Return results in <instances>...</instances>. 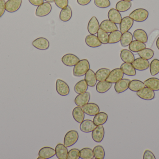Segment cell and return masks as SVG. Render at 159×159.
<instances>
[{
  "instance_id": "54",
  "label": "cell",
  "mask_w": 159,
  "mask_h": 159,
  "mask_svg": "<svg viewBox=\"0 0 159 159\" xmlns=\"http://www.w3.org/2000/svg\"><path fill=\"white\" fill-rule=\"evenodd\" d=\"M44 1H46V2H48L52 3L54 2L55 0H44Z\"/></svg>"
},
{
  "instance_id": "34",
  "label": "cell",
  "mask_w": 159,
  "mask_h": 159,
  "mask_svg": "<svg viewBox=\"0 0 159 159\" xmlns=\"http://www.w3.org/2000/svg\"><path fill=\"white\" fill-rule=\"evenodd\" d=\"M145 87L144 83L137 79L132 80L129 84V88L131 91L137 92Z\"/></svg>"
},
{
  "instance_id": "1",
  "label": "cell",
  "mask_w": 159,
  "mask_h": 159,
  "mask_svg": "<svg viewBox=\"0 0 159 159\" xmlns=\"http://www.w3.org/2000/svg\"><path fill=\"white\" fill-rule=\"evenodd\" d=\"M90 69V64L87 59H82L75 65L73 69V75L75 77H81L85 75Z\"/></svg>"
},
{
  "instance_id": "28",
  "label": "cell",
  "mask_w": 159,
  "mask_h": 159,
  "mask_svg": "<svg viewBox=\"0 0 159 159\" xmlns=\"http://www.w3.org/2000/svg\"><path fill=\"white\" fill-rule=\"evenodd\" d=\"M85 80L89 87H94L96 85L97 80L95 73L91 69H89L85 75Z\"/></svg>"
},
{
  "instance_id": "50",
  "label": "cell",
  "mask_w": 159,
  "mask_h": 159,
  "mask_svg": "<svg viewBox=\"0 0 159 159\" xmlns=\"http://www.w3.org/2000/svg\"><path fill=\"white\" fill-rule=\"evenodd\" d=\"M5 4L4 0H0V18L3 16L5 12Z\"/></svg>"
},
{
  "instance_id": "55",
  "label": "cell",
  "mask_w": 159,
  "mask_h": 159,
  "mask_svg": "<svg viewBox=\"0 0 159 159\" xmlns=\"http://www.w3.org/2000/svg\"><path fill=\"white\" fill-rule=\"evenodd\" d=\"M124 1H129V2H131V1H133V0H124Z\"/></svg>"
},
{
  "instance_id": "33",
  "label": "cell",
  "mask_w": 159,
  "mask_h": 159,
  "mask_svg": "<svg viewBox=\"0 0 159 159\" xmlns=\"http://www.w3.org/2000/svg\"><path fill=\"white\" fill-rule=\"evenodd\" d=\"M112 86V83L106 81H100L96 86L97 92L100 93H104L107 92Z\"/></svg>"
},
{
  "instance_id": "19",
  "label": "cell",
  "mask_w": 159,
  "mask_h": 159,
  "mask_svg": "<svg viewBox=\"0 0 159 159\" xmlns=\"http://www.w3.org/2000/svg\"><path fill=\"white\" fill-rule=\"evenodd\" d=\"M100 29V24L97 18L93 16L88 23V30L90 34L95 35Z\"/></svg>"
},
{
  "instance_id": "51",
  "label": "cell",
  "mask_w": 159,
  "mask_h": 159,
  "mask_svg": "<svg viewBox=\"0 0 159 159\" xmlns=\"http://www.w3.org/2000/svg\"><path fill=\"white\" fill-rule=\"evenodd\" d=\"M29 1L34 6H39L44 2V0H29Z\"/></svg>"
},
{
  "instance_id": "56",
  "label": "cell",
  "mask_w": 159,
  "mask_h": 159,
  "mask_svg": "<svg viewBox=\"0 0 159 159\" xmlns=\"http://www.w3.org/2000/svg\"><path fill=\"white\" fill-rule=\"evenodd\" d=\"M4 1H5V0H4Z\"/></svg>"
},
{
  "instance_id": "22",
  "label": "cell",
  "mask_w": 159,
  "mask_h": 159,
  "mask_svg": "<svg viewBox=\"0 0 159 159\" xmlns=\"http://www.w3.org/2000/svg\"><path fill=\"white\" fill-rule=\"evenodd\" d=\"M107 16L109 20L116 23V24H119L122 20L121 14L119 11L115 8H111L109 10Z\"/></svg>"
},
{
  "instance_id": "38",
  "label": "cell",
  "mask_w": 159,
  "mask_h": 159,
  "mask_svg": "<svg viewBox=\"0 0 159 159\" xmlns=\"http://www.w3.org/2000/svg\"><path fill=\"white\" fill-rule=\"evenodd\" d=\"M88 84L85 79L80 80L76 83L74 87V91L77 94L86 92L88 89Z\"/></svg>"
},
{
  "instance_id": "41",
  "label": "cell",
  "mask_w": 159,
  "mask_h": 159,
  "mask_svg": "<svg viewBox=\"0 0 159 159\" xmlns=\"http://www.w3.org/2000/svg\"><path fill=\"white\" fill-rule=\"evenodd\" d=\"M80 157L82 159H92L94 158L93 150L91 148H83L80 151Z\"/></svg>"
},
{
  "instance_id": "11",
  "label": "cell",
  "mask_w": 159,
  "mask_h": 159,
  "mask_svg": "<svg viewBox=\"0 0 159 159\" xmlns=\"http://www.w3.org/2000/svg\"><path fill=\"white\" fill-rule=\"evenodd\" d=\"M32 45L39 50H47L50 46L49 41L44 37H39L33 41Z\"/></svg>"
},
{
  "instance_id": "3",
  "label": "cell",
  "mask_w": 159,
  "mask_h": 159,
  "mask_svg": "<svg viewBox=\"0 0 159 159\" xmlns=\"http://www.w3.org/2000/svg\"><path fill=\"white\" fill-rule=\"evenodd\" d=\"M79 139V134L75 130L68 132L64 139V145L67 147H70L75 144Z\"/></svg>"
},
{
  "instance_id": "13",
  "label": "cell",
  "mask_w": 159,
  "mask_h": 159,
  "mask_svg": "<svg viewBox=\"0 0 159 159\" xmlns=\"http://www.w3.org/2000/svg\"><path fill=\"white\" fill-rule=\"evenodd\" d=\"M104 135V129L102 125L97 126L92 133L93 140L97 143H100L102 141Z\"/></svg>"
},
{
  "instance_id": "32",
  "label": "cell",
  "mask_w": 159,
  "mask_h": 159,
  "mask_svg": "<svg viewBox=\"0 0 159 159\" xmlns=\"http://www.w3.org/2000/svg\"><path fill=\"white\" fill-rule=\"evenodd\" d=\"M108 115L104 112H99L93 118V122L96 126L102 125L107 121Z\"/></svg>"
},
{
  "instance_id": "27",
  "label": "cell",
  "mask_w": 159,
  "mask_h": 159,
  "mask_svg": "<svg viewBox=\"0 0 159 159\" xmlns=\"http://www.w3.org/2000/svg\"><path fill=\"white\" fill-rule=\"evenodd\" d=\"M134 38L137 41L144 43H147L148 40V36L145 31L143 29H137L134 32Z\"/></svg>"
},
{
  "instance_id": "10",
  "label": "cell",
  "mask_w": 159,
  "mask_h": 159,
  "mask_svg": "<svg viewBox=\"0 0 159 159\" xmlns=\"http://www.w3.org/2000/svg\"><path fill=\"white\" fill-rule=\"evenodd\" d=\"M80 59L74 54H66L62 57L61 61L64 65L69 67H72L76 65L80 61Z\"/></svg>"
},
{
  "instance_id": "49",
  "label": "cell",
  "mask_w": 159,
  "mask_h": 159,
  "mask_svg": "<svg viewBox=\"0 0 159 159\" xmlns=\"http://www.w3.org/2000/svg\"><path fill=\"white\" fill-rule=\"evenodd\" d=\"M143 159H156L155 155L150 150H146L144 153Z\"/></svg>"
},
{
  "instance_id": "17",
  "label": "cell",
  "mask_w": 159,
  "mask_h": 159,
  "mask_svg": "<svg viewBox=\"0 0 159 159\" xmlns=\"http://www.w3.org/2000/svg\"><path fill=\"white\" fill-rule=\"evenodd\" d=\"M38 159H47L51 158L56 155L55 149L50 147H44L39 151Z\"/></svg>"
},
{
  "instance_id": "18",
  "label": "cell",
  "mask_w": 159,
  "mask_h": 159,
  "mask_svg": "<svg viewBox=\"0 0 159 159\" xmlns=\"http://www.w3.org/2000/svg\"><path fill=\"white\" fill-rule=\"evenodd\" d=\"M100 29L106 32L107 33L118 30L116 24L109 20H105L103 21L100 24Z\"/></svg>"
},
{
  "instance_id": "24",
  "label": "cell",
  "mask_w": 159,
  "mask_h": 159,
  "mask_svg": "<svg viewBox=\"0 0 159 159\" xmlns=\"http://www.w3.org/2000/svg\"><path fill=\"white\" fill-rule=\"evenodd\" d=\"M120 57L124 63H132L135 59V57L131 51L129 49H123L120 51Z\"/></svg>"
},
{
  "instance_id": "30",
  "label": "cell",
  "mask_w": 159,
  "mask_h": 159,
  "mask_svg": "<svg viewBox=\"0 0 159 159\" xmlns=\"http://www.w3.org/2000/svg\"><path fill=\"white\" fill-rule=\"evenodd\" d=\"M146 87L154 91H159V79L156 77H151L144 82Z\"/></svg>"
},
{
  "instance_id": "8",
  "label": "cell",
  "mask_w": 159,
  "mask_h": 159,
  "mask_svg": "<svg viewBox=\"0 0 159 159\" xmlns=\"http://www.w3.org/2000/svg\"><path fill=\"white\" fill-rule=\"evenodd\" d=\"M84 114L89 116H95L100 112V108L96 104L93 103H88L81 107Z\"/></svg>"
},
{
  "instance_id": "36",
  "label": "cell",
  "mask_w": 159,
  "mask_h": 159,
  "mask_svg": "<svg viewBox=\"0 0 159 159\" xmlns=\"http://www.w3.org/2000/svg\"><path fill=\"white\" fill-rule=\"evenodd\" d=\"M110 72L111 71L107 68H101L98 70L95 73V76L97 81L100 82L106 80L109 76Z\"/></svg>"
},
{
  "instance_id": "42",
  "label": "cell",
  "mask_w": 159,
  "mask_h": 159,
  "mask_svg": "<svg viewBox=\"0 0 159 159\" xmlns=\"http://www.w3.org/2000/svg\"><path fill=\"white\" fill-rule=\"evenodd\" d=\"M94 157L96 159H104L105 152L103 147L102 146L98 145L95 146L93 149Z\"/></svg>"
},
{
  "instance_id": "9",
  "label": "cell",
  "mask_w": 159,
  "mask_h": 159,
  "mask_svg": "<svg viewBox=\"0 0 159 159\" xmlns=\"http://www.w3.org/2000/svg\"><path fill=\"white\" fill-rule=\"evenodd\" d=\"M132 64L135 70L139 71H145L149 68L150 65V63L148 60L141 58L134 59Z\"/></svg>"
},
{
  "instance_id": "29",
  "label": "cell",
  "mask_w": 159,
  "mask_h": 159,
  "mask_svg": "<svg viewBox=\"0 0 159 159\" xmlns=\"http://www.w3.org/2000/svg\"><path fill=\"white\" fill-rule=\"evenodd\" d=\"M145 43H143L137 40L133 41L129 45V49L134 52H138L143 49L146 48Z\"/></svg>"
},
{
  "instance_id": "23",
  "label": "cell",
  "mask_w": 159,
  "mask_h": 159,
  "mask_svg": "<svg viewBox=\"0 0 159 159\" xmlns=\"http://www.w3.org/2000/svg\"><path fill=\"white\" fill-rule=\"evenodd\" d=\"M56 155L59 159H67L68 156V150L64 144L59 143L57 145L55 148Z\"/></svg>"
},
{
  "instance_id": "31",
  "label": "cell",
  "mask_w": 159,
  "mask_h": 159,
  "mask_svg": "<svg viewBox=\"0 0 159 159\" xmlns=\"http://www.w3.org/2000/svg\"><path fill=\"white\" fill-rule=\"evenodd\" d=\"M72 115L75 120L79 123H81L84 120L85 114L80 106L75 107L73 110Z\"/></svg>"
},
{
  "instance_id": "7",
  "label": "cell",
  "mask_w": 159,
  "mask_h": 159,
  "mask_svg": "<svg viewBox=\"0 0 159 159\" xmlns=\"http://www.w3.org/2000/svg\"><path fill=\"white\" fill-rule=\"evenodd\" d=\"M137 96L145 101H151L155 98V93L154 91L149 88L145 87L136 92Z\"/></svg>"
},
{
  "instance_id": "48",
  "label": "cell",
  "mask_w": 159,
  "mask_h": 159,
  "mask_svg": "<svg viewBox=\"0 0 159 159\" xmlns=\"http://www.w3.org/2000/svg\"><path fill=\"white\" fill-rule=\"evenodd\" d=\"M56 5L61 9L67 7L69 5V0H55Z\"/></svg>"
},
{
  "instance_id": "40",
  "label": "cell",
  "mask_w": 159,
  "mask_h": 159,
  "mask_svg": "<svg viewBox=\"0 0 159 159\" xmlns=\"http://www.w3.org/2000/svg\"><path fill=\"white\" fill-rule=\"evenodd\" d=\"M138 54L140 58L148 60L151 59L154 57V51L151 49L145 48L138 52Z\"/></svg>"
},
{
  "instance_id": "47",
  "label": "cell",
  "mask_w": 159,
  "mask_h": 159,
  "mask_svg": "<svg viewBox=\"0 0 159 159\" xmlns=\"http://www.w3.org/2000/svg\"><path fill=\"white\" fill-rule=\"evenodd\" d=\"M80 150L76 148L71 149L68 152L67 159H79L80 158Z\"/></svg>"
},
{
  "instance_id": "5",
  "label": "cell",
  "mask_w": 159,
  "mask_h": 159,
  "mask_svg": "<svg viewBox=\"0 0 159 159\" xmlns=\"http://www.w3.org/2000/svg\"><path fill=\"white\" fill-rule=\"evenodd\" d=\"M52 11V6L50 3L46 2L38 6L35 11V15L38 17L48 16Z\"/></svg>"
},
{
  "instance_id": "35",
  "label": "cell",
  "mask_w": 159,
  "mask_h": 159,
  "mask_svg": "<svg viewBox=\"0 0 159 159\" xmlns=\"http://www.w3.org/2000/svg\"><path fill=\"white\" fill-rule=\"evenodd\" d=\"M132 3L129 1H119L116 6V9L120 12H124L129 10L131 7Z\"/></svg>"
},
{
  "instance_id": "2",
  "label": "cell",
  "mask_w": 159,
  "mask_h": 159,
  "mask_svg": "<svg viewBox=\"0 0 159 159\" xmlns=\"http://www.w3.org/2000/svg\"><path fill=\"white\" fill-rule=\"evenodd\" d=\"M149 16V12L144 8H137L130 14L129 16L136 22H143Z\"/></svg>"
},
{
  "instance_id": "52",
  "label": "cell",
  "mask_w": 159,
  "mask_h": 159,
  "mask_svg": "<svg viewBox=\"0 0 159 159\" xmlns=\"http://www.w3.org/2000/svg\"><path fill=\"white\" fill-rule=\"evenodd\" d=\"M91 0H77V3L81 6H86L90 2Z\"/></svg>"
},
{
  "instance_id": "6",
  "label": "cell",
  "mask_w": 159,
  "mask_h": 159,
  "mask_svg": "<svg viewBox=\"0 0 159 159\" xmlns=\"http://www.w3.org/2000/svg\"><path fill=\"white\" fill-rule=\"evenodd\" d=\"M56 90L59 95L62 96H67L70 92L69 85L60 79H58L56 82Z\"/></svg>"
},
{
  "instance_id": "44",
  "label": "cell",
  "mask_w": 159,
  "mask_h": 159,
  "mask_svg": "<svg viewBox=\"0 0 159 159\" xmlns=\"http://www.w3.org/2000/svg\"><path fill=\"white\" fill-rule=\"evenodd\" d=\"M97 37L102 44H108L109 40V35L107 32L100 29L97 32Z\"/></svg>"
},
{
  "instance_id": "53",
  "label": "cell",
  "mask_w": 159,
  "mask_h": 159,
  "mask_svg": "<svg viewBox=\"0 0 159 159\" xmlns=\"http://www.w3.org/2000/svg\"><path fill=\"white\" fill-rule=\"evenodd\" d=\"M156 45H157V48L159 50V36L157 39V42H156Z\"/></svg>"
},
{
  "instance_id": "46",
  "label": "cell",
  "mask_w": 159,
  "mask_h": 159,
  "mask_svg": "<svg viewBox=\"0 0 159 159\" xmlns=\"http://www.w3.org/2000/svg\"><path fill=\"white\" fill-rule=\"evenodd\" d=\"M159 35V30H156L153 31L148 37V44L149 47H151L155 42L156 38Z\"/></svg>"
},
{
  "instance_id": "26",
  "label": "cell",
  "mask_w": 159,
  "mask_h": 159,
  "mask_svg": "<svg viewBox=\"0 0 159 159\" xmlns=\"http://www.w3.org/2000/svg\"><path fill=\"white\" fill-rule=\"evenodd\" d=\"M72 10L70 6L61 9L60 13V19L63 22H67L71 19Z\"/></svg>"
},
{
  "instance_id": "37",
  "label": "cell",
  "mask_w": 159,
  "mask_h": 159,
  "mask_svg": "<svg viewBox=\"0 0 159 159\" xmlns=\"http://www.w3.org/2000/svg\"><path fill=\"white\" fill-rule=\"evenodd\" d=\"M133 40V35L129 31L124 33L121 35L120 39V44L122 47L128 46Z\"/></svg>"
},
{
  "instance_id": "39",
  "label": "cell",
  "mask_w": 159,
  "mask_h": 159,
  "mask_svg": "<svg viewBox=\"0 0 159 159\" xmlns=\"http://www.w3.org/2000/svg\"><path fill=\"white\" fill-rule=\"evenodd\" d=\"M121 35L122 33L118 30L110 33L109 35L108 44H114L118 43L120 41Z\"/></svg>"
},
{
  "instance_id": "20",
  "label": "cell",
  "mask_w": 159,
  "mask_h": 159,
  "mask_svg": "<svg viewBox=\"0 0 159 159\" xmlns=\"http://www.w3.org/2000/svg\"><path fill=\"white\" fill-rule=\"evenodd\" d=\"M96 127L97 126L93 123V121L90 119H86L80 123V129L82 132L88 133L92 132Z\"/></svg>"
},
{
  "instance_id": "45",
  "label": "cell",
  "mask_w": 159,
  "mask_h": 159,
  "mask_svg": "<svg viewBox=\"0 0 159 159\" xmlns=\"http://www.w3.org/2000/svg\"><path fill=\"white\" fill-rule=\"evenodd\" d=\"M94 3L96 6L102 8H107L111 5L110 0H94Z\"/></svg>"
},
{
  "instance_id": "12",
  "label": "cell",
  "mask_w": 159,
  "mask_h": 159,
  "mask_svg": "<svg viewBox=\"0 0 159 159\" xmlns=\"http://www.w3.org/2000/svg\"><path fill=\"white\" fill-rule=\"evenodd\" d=\"M22 0H8L6 2V10L9 13H14L21 7Z\"/></svg>"
},
{
  "instance_id": "21",
  "label": "cell",
  "mask_w": 159,
  "mask_h": 159,
  "mask_svg": "<svg viewBox=\"0 0 159 159\" xmlns=\"http://www.w3.org/2000/svg\"><path fill=\"white\" fill-rule=\"evenodd\" d=\"M85 43L88 46L91 48H97L101 46L102 44L95 35L90 34L85 38Z\"/></svg>"
},
{
  "instance_id": "43",
  "label": "cell",
  "mask_w": 159,
  "mask_h": 159,
  "mask_svg": "<svg viewBox=\"0 0 159 159\" xmlns=\"http://www.w3.org/2000/svg\"><path fill=\"white\" fill-rule=\"evenodd\" d=\"M150 72L153 76L157 75L159 73V60L155 59L153 60L149 65Z\"/></svg>"
},
{
  "instance_id": "25",
  "label": "cell",
  "mask_w": 159,
  "mask_h": 159,
  "mask_svg": "<svg viewBox=\"0 0 159 159\" xmlns=\"http://www.w3.org/2000/svg\"><path fill=\"white\" fill-rule=\"evenodd\" d=\"M120 69L125 75L129 76H134L136 75V72L135 68L132 63H124L120 66Z\"/></svg>"
},
{
  "instance_id": "16",
  "label": "cell",
  "mask_w": 159,
  "mask_h": 159,
  "mask_svg": "<svg viewBox=\"0 0 159 159\" xmlns=\"http://www.w3.org/2000/svg\"><path fill=\"white\" fill-rule=\"evenodd\" d=\"M130 80L129 79H120L116 83L115 86V90L117 93H121L127 91L129 89V84Z\"/></svg>"
},
{
  "instance_id": "14",
  "label": "cell",
  "mask_w": 159,
  "mask_h": 159,
  "mask_svg": "<svg viewBox=\"0 0 159 159\" xmlns=\"http://www.w3.org/2000/svg\"><path fill=\"white\" fill-rule=\"evenodd\" d=\"M134 24V20L129 16L124 17L120 23V29L122 34L129 31Z\"/></svg>"
},
{
  "instance_id": "4",
  "label": "cell",
  "mask_w": 159,
  "mask_h": 159,
  "mask_svg": "<svg viewBox=\"0 0 159 159\" xmlns=\"http://www.w3.org/2000/svg\"><path fill=\"white\" fill-rule=\"evenodd\" d=\"M124 73L120 68H116L110 72L106 81L112 84H116L118 81L122 79Z\"/></svg>"
},
{
  "instance_id": "15",
  "label": "cell",
  "mask_w": 159,
  "mask_h": 159,
  "mask_svg": "<svg viewBox=\"0 0 159 159\" xmlns=\"http://www.w3.org/2000/svg\"><path fill=\"white\" fill-rule=\"evenodd\" d=\"M90 99V94L89 92L86 91L77 95L75 99V103L78 106L82 107L83 105L89 103Z\"/></svg>"
}]
</instances>
